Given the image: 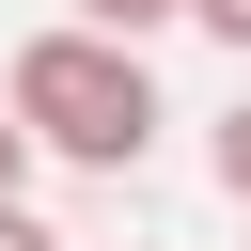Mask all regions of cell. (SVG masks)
Returning a JSON list of instances; mask_svg holds the SVG:
<instances>
[{
    "label": "cell",
    "mask_w": 251,
    "mask_h": 251,
    "mask_svg": "<svg viewBox=\"0 0 251 251\" xmlns=\"http://www.w3.org/2000/svg\"><path fill=\"white\" fill-rule=\"evenodd\" d=\"M204 173H220V188H235V204H251V94H235V110H220V141H204Z\"/></svg>",
    "instance_id": "3957f363"
},
{
    "label": "cell",
    "mask_w": 251,
    "mask_h": 251,
    "mask_svg": "<svg viewBox=\"0 0 251 251\" xmlns=\"http://www.w3.org/2000/svg\"><path fill=\"white\" fill-rule=\"evenodd\" d=\"M0 110H16V126H31V157H63V173H141V157H157V126H173V110H157V78H141V47H126V31H78V16L16 47Z\"/></svg>",
    "instance_id": "6da1fadb"
},
{
    "label": "cell",
    "mask_w": 251,
    "mask_h": 251,
    "mask_svg": "<svg viewBox=\"0 0 251 251\" xmlns=\"http://www.w3.org/2000/svg\"><path fill=\"white\" fill-rule=\"evenodd\" d=\"M63 16H78V31H126V47H141V31H173L188 0H63Z\"/></svg>",
    "instance_id": "7a4b0ae2"
},
{
    "label": "cell",
    "mask_w": 251,
    "mask_h": 251,
    "mask_svg": "<svg viewBox=\"0 0 251 251\" xmlns=\"http://www.w3.org/2000/svg\"><path fill=\"white\" fill-rule=\"evenodd\" d=\"M16 173H31V126H16V110H0V188H16Z\"/></svg>",
    "instance_id": "8992f818"
},
{
    "label": "cell",
    "mask_w": 251,
    "mask_h": 251,
    "mask_svg": "<svg viewBox=\"0 0 251 251\" xmlns=\"http://www.w3.org/2000/svg\"><path fill=\"white\" fill-rule=\"evenodd\" d=\"M188 31H220V47L251 63V0H188Z\"/></svg>",
    "instance_id": "277c9868"
},
{
    "label": "cell",
    "mask_w": 251,
    "mask_h": 251,
    "mask_svg": "<svg viewBox=\"0 0 251 251\" xmlns=\"http://www.w3.org/2000/svg\"><path fill=\"white\" fill-rule=\"evenodd\" d=\"M0 251H63V235H47V220H31L16 188H0Z\"/></svg>",
    "instance_id": "5b68a950"
}]
</instances>
